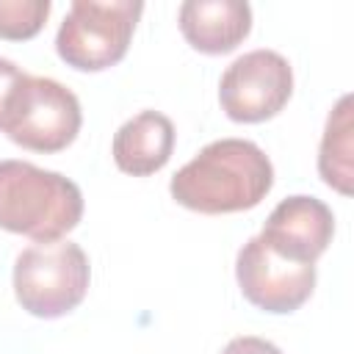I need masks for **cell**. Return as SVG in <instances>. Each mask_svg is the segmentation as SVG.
Masks as SVG:
<instances>
[{"label": "cell", "instance_id": "6da1fadb", "mask_svg": "<svg viewBox=\"0 0 354 354\" xmlns=\"http://www.w3.org/2000/svg\"><path fill=\"white\" fill-rule=\"evenodd\" d=\"M274 185L268 155L246 138H218L199 149L169 183L177 205L205 213H241L257 207Z\"/></svg>", "mask_w": 354, "mask_h": 354}, {"label": "cell", "instance_id": "ba28073f", "mask_svg": "<svg viewBox=\"0 0 354 354\" xmlns=\"http://www.w3.org/2000/svg\"><path fill=\"white\" fill-rule=\"evenodd\" d=\"M260 238L282 260L315 266L335 238V213L326 202L296 194L268 213Z\"/></svg>", "mask_w": 354, "mask_h": 354}, {"label": "cell", "instance_id": "8992f818", "mask_svg": "<svg viewBox=\"0 0 354 354\" xmlns=\"http://www.w3.org/2000/svg\"><path fill=\"white\" fill-rule=\"evenodd\" d=\"M293 94V69L277 50H252L235 58L218 83L221 111L241 124L274 119Z\"/></svg>", "mask_w": 354, "mask_h": 354}, {"label": "cell", "instance_id": "277c9868", "mask_svg": "<svg viewBox=\"0 0 354 354\" xmlns=\"http://www.w3.org/2000/svg\"><path fill=\"white\" fill-rule=\"evenodd\" d=\"M141 11L138 0H75L55 36L58 58L77 72L116 66L127 55Z\"/></svg>", "mask_w": 354, "mask_h": 354}, {"label": "cell", "instance_id": "9c48e42d", "mask_svg": "<svg viewBox=\"0 0 354 354\" xmlns=\"http://www.w3.org/2000/svg\"><path fill=\"white\" fill-rule=\"evenodd\" d=\"M177 22L183 39L194 50L205 55H224L249 36L252 8L241 0H185Z\"/></svg>", "mask_w": 354, "mask_h": 354}, {"label": "cell", "instance_id": "3957f363", "mask_svg": "<svg viewBox=\"0 0 354 354\" xmlns=\"http://www.w3.org/2000/svg\"><path fill=\"white\" fill-rule=\"evenodd\" d=\"M91 266L86 252L72 241L33 243L14 263V296L36 318H61L88 293Z\"/></svg>", "mask_w": 354, "mask_h": 354}, {"label": "cell", "instance_id": "7c38bea8", "mask_svg": "<svg viewBox=\"0 0 354 354\" xmlns=\"http://www.w3.org/2000/svg\"><path fill=\"white\" fill-rule=\"evenodd\" d=\"M50 0H0V39L6 41H28L33 39L47 17Z\"/></svg>", "mask_w": 354, "mask_h": 354}, {"label": "cell", "instance_id": "8fae6325", "mask_svg": "<svg viewBox=\"0 0 354 354\" xmlns=\"http://www.w3.org/2000/svg\"><path fill=\"white\" fill-rule=\"evenodd\" d=\"M318 174L340 196L354 194V102L343 94L326 116L318 147Z\"/></svg>", "mask_w": 354, "mask_h": 354}, {"label": "cell", "instance_id": "7a4b0ae2", "mask_svg": "<svg viewBox=\"0 0 354 354\" xmlns=\"http://www.w3.org/2000/svg\"><path fill=\"white\" fill-rule=\"evenodd\" d=\"M80 218L83 194L69 177L28 160H0V230L47 243L61 241Z\"/></svg>", "mask_w": 354, "mask_h": 354}, {"label": "cell", "instance_id": "52a82bcc", "mask_svg": "<svg viewBox=\"0 0 354 354\" xmlns=\"http://www.w3.org/2000/svg\"><path fill=\"white\" fill-rule=\"evenodd\" d=\"M235 279L249 304L271 315H288L313 296L315 266L282 260L254 235L238 252Z\"/></svg>", "mask_w": 354, "mask_h": 354}, {"label": "cell", "instance_id": "30bf717a", "mask_svg": "<svg viewBox=\"0 0 354 354\" xmlns=\"http://www.w3.org/2000/svg\"><path fill=\"white\" fill-rule=\"evenodd\" d=\"M174 124L160 111H141L127 119L111 144L119 171L133 177H149L160 171L174 152Z\"/></svg>", "mask_w": 354, "mask_h": 354}, {"label": "cell", "instance_id": "4fadbf2b", "mask_svg": "<svg viewBox=\"0 0 354 354\" xmlns=\"http://www.w3.org/2000/svg\"><path fill=\"white\" fill-rule=\"evenodd\" d=\"M25 77V72L8 61V58H0V130H3V122H6V108H8V100L14 94V88L19 86V80Z\"/></svg>", "mask_w": 354, "mask_h": 354}, {"label": "cell", "instance_id": "5bb4252c", "mask_svg": "<svg viewBox=\"0 0 354 354\" xmlns=\"http://www.w3.org/2000/svg\"><path fill=\"white\" fill-rule=\"evenodd\" d=\"M221 354H282L279 346H274L271 340H263V337H254V335H241V337H232Z\"/></svg>", "mask_w": 354, "mask_h": 354}, {"label": "cell", "instance_id": "5b68a950", "mask_svg": "<svg viewBox=\"0 0 354 354\" xmlns=\"http://www.w3.org/2000/svg\"><path fill=\"white\" fill-rule=\"evenodd\" d=\"M80 124L83 111L72 88L53 77L25 75L8 100L3 133L22 149L53 155L77 138Z\"/></svg>", "mask_w": 354, "mask_h": 354}]
</instances>
